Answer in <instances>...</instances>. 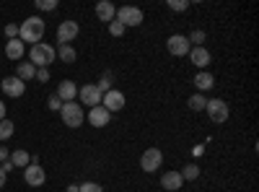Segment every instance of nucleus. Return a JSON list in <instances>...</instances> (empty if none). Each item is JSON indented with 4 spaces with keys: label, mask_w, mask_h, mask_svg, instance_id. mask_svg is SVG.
<instances>
[{
    "label": "nucleus",
    "mask_w": 259,
    "mask_h": 192,
    "mask_svg": "<svg viewBox=\"0 0 259 192\" xmlns=\"http://www.w3.org/2000/svg\"><path fill=\"white\" fill-rule=\"evenodd\" d=\"M114 13H117V8H114V3H109V0H101V3L96 6V18L101 21V24H112Z\"/></svg>",
    "instance_id": "nucleus-17"
},
{
    "label": "nucleus",
    "mask_w": 259,
    "mask_h": 192,
    "mask_svg": "<svg viewBox=\"0 0 259 192\" xmlns=\"http://www.w3.org/2000/svg\"><path fill=\"white\" fill-rule=\"evenodd\" d=\"M34 75H36V68L31 65V62H18V65H16V78H18V81L26 83V81H31Z\"/></svg>",
    "instance_id": "nucleus-20"
},
{
    "label": "nucleus",
    "mask_w": 259,
    "mask_h": 192,
    "mask_svg": "<svg viewBox=\"0 0 259 192\" xmlns=\"http://www.w3.org/2000/svg\"><path fill=\"white\" fill-rule=\"evenodd\" d=\"M36 11H55L57 8V0H34Z\"/></svg>",
    "instance_id": "nucleus-28"
},
{
    "label": "nucleus",
    "mask_w": 259,
    "mask_h": 192,
    "mask_svg": "<svg viewBox=\"0 0 259 192\" xmlns=\"http://www.w3.org/2000/svg\"><path fill=\"white\" fill-rule=\"evenodd\" d=\"M179 174H182V179H184V182H194V179L200 177V166H197V164H187Z\"/></svg>",
    "instance_id": "nucleus-24"
},
{
    "label": "nucleus",
    "mask_w": 259,
    "mask_h": 192,
    "mask_svg": "<svg viewBox=\"0 0 259 192\" xmlns=\"http://www.w3.org/2000/svg\"><path fill=\"white\" fill-rule=\"evenodd\" d=\"M124 101H127L124 94L117 91V89H112V91H106V94H104L101 106H104V109L109 112V114H114V112H122V109H124Z\"/></svg>",
    "instance_id": "nucleus-10"
},
{
    "label": "nucleus",
    "mask_w": 259,
    "mask_h": 192,
    "mask_svg": "<svg viewBox=\"0 0 259 192\" xmlns=\"http://www.w3.org/2000/svg\"><path fill=\"white\" fill-rule=\"evenodd\" d=\"M78 189H80L78 184H68V189H65V192H78Z\"/></svg>",
    "instance_id": "nucleus-38"
},
{
    "label": "nucleus",
    "mask_w": 259,
    "mask_h": 192,
    "mask_svg": "<svg viewBox=\"0 0 259 192\" xmlns=\"http://www.w3.org/2000/svg\"><path fill=\"white\" fill-rule=\"evenodd\" d=\"M6 36H8V39H18V26H16V24H8V26H6Z\"/></svg>",
    "instance_id": "nucleus-33"
},
{
    "label": "nucleus",
    "mask_w": 259,
    "mask_h": 192,
    "mask_svg": "<svg viewBox=\"0 0 259 192\" xmlns=\"http://www.w3.org/2000/svg\"><path fill=\"white\" fill-rule=\"evenodd\" d=\"M8 161H11L13 166H24V169H26V166L31 164V156H29L26 151H13V153L8 156Z\"/></svg>",
    "instance_id": "nucleus-23"
},
{
    "label": "nucleus",
    "mask_w": 259,
    "mask_h": 192,
    "mask_svg": "<svg viewBox=\"0 0 259 192\" xmlns=\"http://www.w3.org/2000/svg\"><path fill=\"white\" fill-rule=\"evenodd\" d=\"M143 18H145L143 11L135 8V6H122V8L114 13V21H119L124 29H130V26H140V24H143Z\"/></svg>",
    "instance_id": "nucleus-5"
},
{
    "label": "nucleus",
    "mask_w": 259,
    "mask_h": 192,
    "mask_svg": "<svg viewBox=\"0 0 259 192\" xmlns=\"http://www.w3.org/2000/svg\"><path fill=\"white\" fill-rule=\"evenodd\" d=\"M6 179H8V174L3 172V169H0V189H3V187H6Z\"/></svg>",
    "instance_id": "nucleus-36"
},
{
    "label": "nucleus",
    "mask_w": 259,
    "mask_h": 192,
    "mask_svg": "<svg viewBox=\"0 0 259 192\" xmlns=\"http://www.w3.org/2000/svg\"><path fill=\"white\" fill-rule=\"evenodd\" d=\"M47 106H50L52 112H60V109H62V101L57 99V94H52V96L47 99Z\"/></svg>",
    "instance_id": "nucleus-31"
},
{
    "label": "nucleus",
    "mask_w": 259,
    "mask_h": 192,
    "mask_svg": "<svg viewBox=\"0 0 259 192\" xmlns=\"http://www.w3.org/2000/svg\"><path fill=\"white\" fill-rule=\"evenodd\" d=\"M80 189L78 192H104V187L99 184V182H83V184H78Z\"/></svg>",
    "instance_id": "nucleus-30"
},
{
    "label": "nucleus",
    "mask_w": 259,
    "mask_h": 192,
    "mask_svg": "<svg viewBox=\"0 0 259 192\" xmlns=\"http://www.w3.org/2000/svg\"><path fill=\"white\" fill-rule=\"evenodd\" d=\"M171 11H177V13H184L192 3H189V0H168V3H166Z\"/></svg>",
    "instance_id": "nucleus-27"
},
{
    "label": "nucleus",
    "mask_w": 259,
    "mask_h": 192,
    "mask_svg": "<svg viewBox=\"0 0 259 192\" xmlns=\"http://www.w3.org/2000/svg\"><path fill=\"white\" fill-rule=\"evenodd\" d=\"M187 39H189L192 47H205V31H202V29H194Z\"/></svg>",
    "instance_id": "nucleus-26"
},
{
    "label": "nucleus",
    "mask_w": 259,
    "mask_h": 192,
    "mask_svg": "<svg viewBox=\"0 0 259 192\" xmlns=\"http://www.w3.org/2000/svg\"><path fill=\"white\" fill-rule=\"evenodd\" d=\"M106 26H109V34H112V36H117V39H119V36H124V31H127V29L119 24V21H112V24H106Z\"/></svg>",
    "instance_id": "nucleus-29"
},
{
    "label": "nucleus",
    "mask_w": 259,
    "mask_h": 192,
    "mask_svg": "<svg viewBox=\"0 0 259 192\" xmlns=\"http://www.w3.org/2000/svg\"><path fill=\"white\" fill-rule=\"evenodd\" d=\"M161 164H163V151H161V148H148V151H143V156H140V169H143L145 174L158 172Z\"/></svg>",
    "instance_id": "nucleus-6"
},
{
    "label": "nucleus",
    "mask_w": 259,
    "mask_h": 192,
    "mask_svg": "<svg viewBox=\"0 0 259 192\" xmlns=\"http://www.w3.org/2000/svg\"><path fill=\"white\" fill-rule=\"evenodd\" d=\"M13 133H16V122H11V120L0 122V140H8Z\"/></svg>",
    "instance_id": "nucleus-25"
},
{
    "label": "nucleus",
    "mask_w": 259,
    "mask_h": 192,
    "mask_svg": "<svg viewBox=\"0 0 259 192\" xmlns=\"http://www.w3.org/2000/svg\"><path fill=\"white\" fill-rule=\"evenodd\" d=\"M78 96H80V104H85L89 109L99 106V104H101V99H104V94L99 91V86H96V83H85V86H80Z\"/></svg>",
    "instance_id": "nucleus-9"
},
{
    "label": "nucleus",
    "mask_w": 259,
    "mask_h": 192,
    "mask_svg": "<svg viewBox=\"0 0 259 192\" xmlns=\"http://www.w3.org/2000/svg\"><path fill=\"white\" fill-rule=\"evenodd\" d=\"M187 57L192 60V65L200 68V70H207V65L212 62V55L207 52V47H192Z\"/></svg>",
    "instance_id": "nucleus-13"
},
{
    "label": "nucleus",
    "mask_w": 259,
    "mask_h": 192,
    "mask_svg": "<svg viewBox=\"0 0 259 192\" xmlns=\"http://www.w3.org/2000/svg\"><path fill=\"white\" fill-rule=\"evenodd\" d=\"M3 120H6V104L0 101V122H3Z\"/></svg>",
    "instance_id": "nucleus-37"
},
{
    "label": "nucleus",
    "mask_w": 259,
    "mask_h": 192,
    "mask_svg": "<svg viewBox=\"0 0 259 192\" xmlns=\"http://www.w3.org/2000/svg\"><path fill=\"white\" fill-rule=\"evenodd\" d=\"M60 117H62V125H68V127H80L83 120H85V112H83V106H80L78 101H68V104H62Z\"/></svg>",
    "instance_id": "nucleus-4"
},
{
    "label": "nucleus",
    "mask_w": 259,
    "mask_h": 192,
    "mask_svg": "<svg viewBox=\"0 0 259 192\" xmlns=\"http://www.w3.org/2000/svg\"><path fill=\"white\" fill-rule=\"evenodd\" d=\"M0 169H3V172L8 174V172H13V169H16V166H13L11 161H3V164H0Z\"/></svg>",
    "instance_id": "nucleus-35"
},
{
    "label": "nucleus",
    "mask_w": 259,
    "mask_h": 192,
    "mask_svg": "<svg viewBox=\"0 0 259 192\" xmlns=\"http://www.w3.org/2000/svg\"><path fill=\"white\" fill-rule=\"evenodd\" d=\"M24 52H26V45H24L21 39H8V42H6V57H8V60L18 62L21 57H24Z\"/></svg>",
    "instance_id": "nucleus-16"
},
{
    "label": "nucleus",
    "mask_w": 259,
    "mask_h": 192,
    "mask_svg": "<svg viewBox=\"0 0 259 192\" xmlns=\"http://www.w3.org/2000/svg\"><path fill=\"white\" fill-rule=\"evenodd\" d=\"M187 104H189V109H192V112H205L207 99H205V94H192V96L187 99Z\"/></svg>",
    "instance_id": "nucleus-22"
},
{
    "label": "nucleus",
    "mask_w": 259,
    "mask_h": 192,
    "mask_svg": "<svg viewBox=\"0 0 259 192\" xmlns=\"http://www.w3.org/2000/svg\"><path fill=\"white\" fill-rule=\"evenodd\" d=\"M39 83H47L50 81V68H36V75H34Z\"/></svg>",
    "instance_id": "nucleus-32"
},
{
    "label": "nucleus",
    "mask_w": 259,
    "mask_h": 192,
    "mask_svg": "<svg viewBox=\"0 0 259 192\" xmlns=\"http://www.w3.org/2000/svg\"><path fill=\"white\" fill-rule=\"evenodd\" d=\"M166 50H168V55H174V57H187L192 45H189V39L184 34H171L166 39Z\"/></svg>",
    "instance_id": "nucleus-7"
},
{
    "label": "nucleus",
    "mask_w": 259,
    "mask_h": 192,
    "mask_svg": "<svg viewBox=\"0 0 259 192\" xmlns=\"http://www.w3.org/2000/svg\"><path fill=\"white\" fill-rule=\"evenodd\" d=\"M85 120H89L94 127H106L109 125V120H112V114L104 109V106L99 104V106H94V109H89V114H85Z\"/></svg>",
    "instance_id": "nucleus-14"
},
{
    "label": "nucleus",
    "mask_w": 259,
    "mask_h": 192,
    "mask_svg": "<svg viewBox=\"0 0 259 192\" xmlns=\"http://www.w3.org/2000/svg\"><path fill=\"white\" fill-rule=\"evenodd\" d=\"M205 112H207L210 122H215V125H226L228 117H231V106H228L223 99H207Z\"/></svg>",
    "instance_id": "nucleus-3"
},
{
    "label": "nucleus",
    "mask_w": 259,
    "mask_h": 192,
    "mask_svg": "<svg viewBox=\"0 0 259 192\" xmlns=\"http://www.w3.org/2000/svg\"><path fill=\"white\" fill-rule=\"evenodd\" d=\"M78 34H80L78 21H62V24L57 26V42L60 45H70L73 39H78Z\"/></svg>",
    "instance_id": "nucleus-12"
},
{
    "label": "nucleus",
    "mask_w": 259,
    "mask_h": 192,
    "mask_svg": "<svg viewBox=\"0 0 259 192\" xmlns=\"http://www.w3.org/2000/svg\"><path fill=\"white\" fill-rule=\"evenodd\" d=\"M182 184H184V179H182L179 172H166V174L161 177V187H163L166 192H177V189H182Z\"/></svg>",
    "instance_id": "nucleus-18"
},
{
    "label": "nucleus",
    "mask_w": 259,
    "mask_h": 192,
    "mask_svg": "<svg viewBox=\"0 0 259 192\" xmlns=\"http://www.w3.org/2000/svg\"><path fill=\"white\" fill-rule=\"evenodd\" d=\"M8 156H11V153H8V148H6V145H0V164L8 161Z\"/></svg>",
    "instance_id": "nucleus-34"
},
{
    "label": "nucleus",
    "mask_w": 259,
    "mask_h": 192,
    "mask_svg": "<svg viewBox=\"0 0 259 192\" xmlns=\"http://www.w3.org/2000/svg\"><path fill=\"white\" fill-rule=\"evenodd\" d=\"M75 96H78V86H75L73 81H62V83H57V99H60L62 104L75 101Z\"/></svg>",
    "instance_id": "nucleus-15"
},
{
    "label": "nucleus",
    "mask_w": 259,
    "mask_h": 192,
    "mask_svg": "<svg viewBox=\"0 0 259 192\" xmlns=\"http://www.w3.org/2000/svg\"><path fill=\"white\" fill-rule=\"evenodd\" d=\"M45 29H47V26H45V18L29 16L24 24L18 26V39L24 42V45L29 42V45L34 47V45H39V42H41V36H45Z\"/></svg>",
    "instance_id": "nucleus-1"
},
{
    "label": "nucleus",
    "mask_w": 259,
    "mask_h": 192,
    "mask_svg": "<svg viewBox=\"0 0 259 192\" xmlns=\"http://www.w3.org/2000/svg\"><path fill=\"white\" fill-rule=\"evenodd\" d=\"M55 52H57V57H60L62 62H68V65H70V62H75V60H78V52H75V50H73L70 45H60V47H57Z\"/></svg>",
    "instance_id": "nucleus-21"
},
{
    "label": "nucleus",
    "mask_w": 259,
    "mask_h": 192,
    "mask_svg": "<svg viewBox=\"0 0 259 192\" xmlns=\"http://www.w3.org/2000/svg\"><path fill=\"white\" fill-rule=\"evenodd\" d=\"M0 89H3L6 96L18 99V96H24V94H26V83H24V81H18L16 75H11V78H0Z\"/></svg>",
    "instance_id": "nucleus-11"
},
{
    "label": "nucleus",
    "mask_w": 259,
    "mask_h": 192,
    "mask_svg": "<svg viewBox=\"0 0 259 192\" xmlns=\"http://www.w3.org/2000/svg\"><path fill=\"white\" fill-rule=\"evenodd\" d=\"M29 60H31L34 68H50L57 60V52H55L52 45H47V42H39V45H34L29 50Z\"/></svg>",
    "instance_id": "nucleus-2"
},
{
    "label": "nucleus",
    "mask_w": 259,
    "mask_h": 192,
    "mask_svg": "<svg viewBox=\"0 0 259 192\" xmlns=\"http://www.w3.org/2000/svg\"><path fill=\"white\" fill-rule=\"evenodd\" d=\"M24 182L29 184V187H41L47 182V174H45V169L39 166V161H36V156L31 159V164L24 169Z\"/></svg>",
    "instance_id": "nucleus-8"
},
{
    "label": "nucleus",
    "mask_w": 259,
    "mask_h": 192,
    "mask_svg": "<svg viewBox=\"0 0 259 192\" xmlns=\"http://www.w3.org/2000/svg\"><path fill=\"white\" fill-rule=\"evenodd\" d=\"M194 86H197V94H205V91H210L212 86H215V75L212 73H207V70H200L197 75H194Z\"/></svg>",
    "instance_id": "nucleus-19"
}]
</instances>
